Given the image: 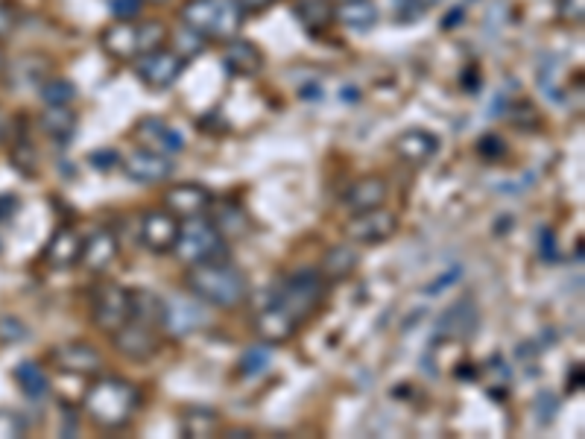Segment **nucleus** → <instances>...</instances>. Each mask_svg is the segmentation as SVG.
I'll return each mask as SVG.
<instances>
[{
  "label": "nucleus",
  "mask_w": 585,
  "mask_h": 439,
  "mask_svg": "<svg viewBox=\"0 0 585 439\" xmlns=\"http://www.w3.org/2000/svg\"><path fill=\"white\" fill-rule=\"evenodd\" d=\"M112 346L120 358L126 360H150L158 355L161 349V337H158L156 325H147V322L129 320L120 331L112 334Z\"/></svg>",
  "instance_id": "obj_12"
},
{
  "label": "nucleus",
  "mask_w": 585,
  "mask_h": 439,
  "mask_svg": "<svg viewBox=\"0 0 585 439\" xmlns=\"http://www.w3.org/2000/svg\"><path fill=\"white\" fill-rule=\"evenodd\" d=\"M223 68L240 77V80H255L258 74H264L267 68V56L264 50L252 39L234 36V39L223 41Z\"/></svg>",
  "instance_id": "obj_14"
},
{
  "label": "nucleus",
  "mask_w": 585,
  "mask_h": 439,
  "mask_svg": "<svg viewBox=\"0 0 585 439\" xmlns=\"http://www.w3.org/2000/svg\"><path fill=\"white\" fill-rule=\"evenodd\" d=\"M167 41H170V30L164 21L153 18V21L138 24V50L141 53H153L158 47H167Z\"/></svg>",
  "instance_id": "obj_32"
},
{
  "label": "nucleus",
  "mask_w": 585,
  "mask_h": 439,
  "mask_svg": "<svg viewBox=\"0 0 585 439\" xmlns=\"http://www.w3.org/2000/svg\"><path fill=\"white\" fill-rule=\"evenodd\" d=\"M15 214H18V197H12V194H3V197H0V223L12 220Z\"/></svg>",
  "instance_id": "obj_42"
},
{
  "label": "nucleus",
  "mask_w": 585,
  "mask_h": 439,
  "mask_svg": "<svg viewBox=\"0 0 585 439\" xmlns=\"http://www.w3.org/2000/svg\"><path fill=\"white\" fill-rule=\"evenodd\" d=\"M252 328H255V334L261 337V343H267V346H281V343H287V340L296 337L299 322L293 320L278 302H270L267 308H261V311L255 314Z\"/></svg>",
  "instance_id": "obj_19"
},
{
  "label": "nucleus",
  "mask_w": 585,
  "mask_h": 439,
  "mask_svg": "<svg viewBox=\"0 0 585 439\" xmlns=\"http://www.w3.org/2000/svg\"><path fill=\"white\" fill-rule=\"evenodd\" d=\"M39 85L41 100H44L47 106H71V103L77 100L74 82L65 80V77H47V80H41Z\"/></svg>",
  "instance_id": "obj_31"
},
{
  "label": "nucleus",
  "mask_w": 585,
  "mask_h": 439,
  "mask_svg": "<svg viewBox=\"0 0 585 439\" xmlns=\"http://www.w3.org/2000/svg\"><path fill=\"white\" fill-rule=\"evenodd\" d=\"M223 431V422L208 407H191L182 413V434L185 437H217Z\"/></svg>",
  "instance_id": "obj_29"
},
{
  "label": "nucleus",
  "mask_w": 585,
  "mask_h": 439,
  "mask_svg": "<svg viewBox=\"0 0 585 439\" xmlns=\"http://www.w3.org/2000/svg\"><path fill=\"white\" fill-rule=\"evenodd\" d=\"M477 328H480V308L471 296H463L439 314L436 337L448 343H468L477 334Z\"/></svg>",
  "instance_id": "obj_11"
},
{
  "label": "nucleus",
  "mask_w": 585,
  "mask_h": 439,
  "mask_svg": "<svg viewBox=\"0 0 585 439\" xmlns=\"http://www.w3.org/2000/svg\"><path fill=\"white\" fill-rule=\"evenodd\" d=\"M293 15H296V21L302 24L305 33L319 36L334 24V3L331 0H299Z\"/></svg>",
  "instance_id": "obj_26"
},
{
  "label": "nucleus",
  "mask_w": 585,
  "mask_h": 439,
  "mask_svg": "<svg viewBox=\"0 0 585 439\" xmlns=\"http://www.w3.org/2000/svg\"><path fill=\"white\" fill-rule=\"evenodd\" d=\"M325 290H328L325 276L316 267H305V270L290 273L278 284L273 302H278L293 320L302 325L305 320H311L319 311V305L325 302Z\"/></svg>",
  "instance_id": "obj_5"
},
{
  "label": "nucleus",
  "mask_w": 585,
  "mask_h": 439,
  "mask_svg": "<svg viewBox=\"0 0 585 439\" xmlns=\"http://www.w3.org/2000/svg\"><path fill=\"white\" fill-rule=\"evenodd\" d=\"M120 255V243H117L112 229H94L91 235L82 238V252H79V264L85 273L103 276L106 270H112V264Z\"/></svg>",
  "instance_id": "obj_17"
},
{
  "label": "nucleus",
  "mask_w": 585,
  "mask_h": 439,
  "mask_svg": "<svg viewBox=\"0 0 585 439\" xmlns=\"http://www.w3.org/2000/svg\"><path fill=\"white\" fill-rule=\"evenodd\" d=\"M135 77L144 82L150 91H167L170 85H176V80L185 74L188 68V59L179 56L173 47H158L153 53H141L135 62Z\"/></svg>",
  "instance_id": "obj_8"
},
{
  "label": "nucleus",
  "mask_w": 585,
  "mask_h": 439,
  "mask_svg": "<svg viewBox=\"0 0 585 439\" xmlns=\"http://www.w3.org/2000/svg\"><path fill=\"white\" fill-rule=\"evenodd\" d=\"M226 243L229 240L223 238V232L208 217H191L179 223V235L170 252L185 267H194L208 261H226Z\"/></svg>",
  "instance_id": "obj_4"
},
{
  "label": "nucleus",
  "mask_w": 585,
  "mask_h": 439,
  "mask_svg": "<svg viewBox=\"0 0 585 439\" xmlns=\"http://www.w3.org/2000/svg\"><path fill=\"white\" fill-rule=\"evenodd\" d=\"M132 320L161 328V320H164V299L158 293H153V290H132Z\"/></svg>",
  "instance_id": "obj_30"
},
{
  "label": "nucleus",
  "mask_w": 585,
  "mask_h": 439,
  "mask_svg": "<svg viewBox=\"0 0 585 439\" xmlns=\"http://www.w3.org/2000/svg\"><path fill=\"white\" fill-rule=\"evenodd\" d=\"M188 293L217 311H234L249 299V281L229 261H208L188 267Z\"/></svg>",
  "instance_id": "obj_2"
},
{
  "label": "nucleus",
  "mask_w": 585,
  "mask_h": 439,
  "mask_svg": "<svg viewBox=\"0 0 585 439\" xmlns=\"http://www.w3.org/2000/svg\"><path fill=\"white\" fill-rule=\"evenodd\" d=\"M179 217H173L164 205L161 208H150L141 214V243L147 252L153 255H167L176 243L179 235Z\"/></svg>",
  "instance_id": "obj_16"
},
{
  "label": "nucleus",
  "mask_w": 585,
  "mask_h": 439,
  "mask_svg": "<svg viewBox=\"0 0 585 439\" xmlns=\"http://www.w3.org/2000/svg\"><path fill=\"white\" fill-rule=\"evenodd\" d=\"M164 208L179 220L202 217L205 211L214 208V194H211V188H205L199 182H179V185H170L164 191Z\"/></svg>",
  "instance_id": "obj_15"
},
{
  "label": "nucleus",
  "mask_w": 585,
  "mask_h": 439,
  "mask_svg": "<svg viewBox=\"0 0 585 439\" xmlns=\"http://www.w3.org/2000/svg\"><path fill=\"white\" fill-rule=\"evenodd\" d=\"M395 15H398V21H401V24H407V21H419V18L425 15V6H419L416 0H395Z\"/></svg>",
  "instance_id": "obj_39"
},
{
  "label": "nucleus",
  "mask_w": 585,
  "mask_h": 439,
  "mask_svg": "<svg viewBox=\"0 0 585 439\" xmlns=\"http://www.w3.org/2000/svg\"><path fill=\"white\" fill-rule=\"evenodd\" d=\"M3 65H6V62H3V53H0V68H3Z\"/></svg>",
  "instance_id": "obj_47"
},
{
  "label": "nucleus",
  "mask_w": 585,
  "mask_h": 439,
  "mask_svg": "<svg viewBox=\"0 0 585 439\" xmlns=\"http://www.w3.org/2000/svg\"><path fill=\"white\" fill-rule=\"evenodd\" d=\"M583 390V366L577 363L568 375V393H580Z\"/></svg>",
  "instance_id": "obj_44"
},
{
  "label": "nucleus",
  "mask_w": 585,
  "mask_h": 439,
  "mask_svg": "<svg viewBox=\"0 0 585 439\" xmlns=\"http://www.w3.org/2000/svg\"><path fill=\"white\" fill-rule=\"evenodd\" d=\"M12 378L15 384L21 387V393L27 399H44L50 393V375L44 372V366L36 360H21L15 369H12Z\"/></svg>",
  "instance_id": "obj_27"
},
{
  "label": "nucleus",
  "mask_w": 585,
  "mask_h": 439,
  "mask_svg": "<svg viewBox=\"0 0 585 439\" xmlns=\"http://www.w3.org/2000/svg\"><path fill=\"white\" fill-rule=\"evenodd\" d=\"M170 41H173V50H176L179 56H185L188 62H191L194 56H199V53H205V47H208V41L202 39L199 33H194L191 27H185V24L170 36Z\"/></svg>",
  "instance_id": "obj_33"
},
{
  "label": "nucleus",
  "mask_w": 585,
  "mask_h": 439,
  "mask_svg": "<svg viewBox=\"0 0 585 439\" xmlns=\"http://www.w3.org/2000/svg\"><path fill=\"white\" fill-rule=\"evenodd\" d=\"M556 15L562 24L580 27L585 21V0H556Z\"/></svg>",
  "instance_id": "obj_36"
},
{
  "label": "nucleus",
  "mask_w": 585,
  "mask_h": 439,
  "mask_svg": "<svg viewBox=\"0 0 585 439\" xmlns=\"http://www.w3.org/2000/svg\"><path fill=\"white\" fill-rule=\"evenodd\" d=\"M100 47L115 62H135L141 56L138 50V24L135 21H112L106 30H100Z\"/></svg>",
  "instance_id": "obj_21"
},
{
  "label": "nucleus",
  "mask_w": 585,
  "mask_h": 439,
  "mask_svg": "<svg viewBox=\"0 0 585 439\" xmlns=\"http://www.w3.org/2000/svg\"><path fill=\"white\" fill-rule=\"evenodd\" d=\"M39 126L50 141H56V144L65 147V144H71L74 135H77L79 115L71 106H47L39 115Z\"/></svg>",
  "instance_id": "obj_24"
},
{
  "label": "nucleus",
  "mask_w": 585,
  "mask_h": 439,
  "mask_svg": "<svg viewBox=\"0 0 585 439\" xmlns=\"http://www.w3.org/2000/svg\"><path fill=\"white\" fill-rule=\"evenodd\" d=\"M387 197H390V185L381 176H360V179H354L349 188H346L343 205L354 214V211H366V208L384 205Z\"/></svg>",
  "instance_id": "obj_22"
},
{
  "label": "nucleus",
  "mask_w": 585,
  "mask_h": 439,
  "mask_svg": "<svg viewBox=\"0 0 585 439\" xmlns=\"http://www.w3.org/2000/svg\"><path fill=\"white\" fill-rule=\"evenodd\" d=\"M398 232V214L390 211L387 205L378 208H366V211H354L349 220L343 223V238L354 246H375V243H387Z\"/></svg>",
  "instance_id": "obj_7"
},
{
  "label": "nucleus",
  "mask_w": 585,
  "mask_h": 439,
  "mask_svg": "<svg viewBox=\"0 0 585 439\" xmlns=\"http://www.w3.org/2000/svg\"><path fill=\"white\" fill-rule=\"evenodd\" d=\"M237 3L243 6V12H246V15H258V12H267V9L278 6L281 0H237Z\"/></svg>",
  "instance_id": "obj_41"
},
{
  "label": "nucleus",
  "mask_w": 585,
  "mask_h": 439,
  "mask_svg": "<svg viewBox=\"0 0 585 439\" xmlns=\"http://www.w3.org/2000/svg\"><path fill=\"white\" fill-rule=\"evenodd\" d=\"M79 252H82V235L74 226H59L53 232L50 243H47V249H44V258H47L50 267L65 270V267L79 264Z\"/></svg>",
  "instance_id": "obj_23"
},
{
  "label": "nucleus",
  "mask_w": 585,
  "mask_h": 439,
  "mask_svg": "<svg viewBox=\"0 0 585 439\" xmlns=\"http://www.w3.org/2000/svg\"><path fill=\"white\" fill-rule=\"evenodd\" d=\"M47 360L56 372L62 375H71V378H97L103 372V355L91 346V343H82V340H74V343H62L56 349L47 352Z\"/></svg>",
  "instance_id": "obj_10"
},
{
  "label": "nucleus",
  "mask_w": 585,
  "mask_h": 439,
  "mask_svg": "<svg viewBox=\"0 0 585 439\" xmlns=\"http://www.w3.org/2000/svg\"><path fill=\"white\" fill-rule=\"evenodd\" d=\"M144 3H156V6H161V3H170V0H144Z\"/></svg>",
  "instance_id": "obj_46"
},
{
  "label": "nucleus",
  "mask_w": 585,
  "mask_h": 439,
  "mask_svg": "<svg viewBox=\"0 0 585 439\" xmlns=\"http://www.w3.org/2000/svg\"><path fill=\"white\" fill-rule=\"evenodd\" d=\"M419 6H425V9H433V6H439V3H445V0H416Z\"/></svg>",
  "instance_id": "obj_45"
},
{
  "label": "nucleus",
  "mask_w": 585,
  "mask_h": 439,
  "mask_svg": "<svg viewBox=\"0 0 585 439\" xmlns=\"http://www.w3.org/2000/svg\"><path fill=\"white\" fill-rule=\"evenodd\" d=\"M141 407V390L117 375H97L85 396H82V413L97 431H120L132 422V416Z\"/></svg>",
  "instance_id": "obj_1"
},
{
  "label": "nucleus",
  "mask_w": 585,
  "mask_h": 439,
  "mask_svg": "<svg viewBox=\"0 0 585 439\" xmlns=\"http://www.w3.org/2000/svg\"><path fill=\"white\" fill-rule=\"evenodd\" d=\"M27 434V422L15 410H0V439H21Z\"/></svg>",
  "instance_id": "obj_37"
},
{
  "label": "nucleus",
  "mask_w": 585,
  "mask_h": 439,
  "mask_svg": "<svg viewBox=\"0 0 585 439\" xmlns=\"http://www.w3.org/2000/svg\"><path fill=\"white\" fill-rule=\"evenodd\" d=\"M123 176L135 185H161L176 173V161L167 153H158L150 147H138L126 156H120Z\"/></svg>",
  "instance_id": "obj_9"
},
{
  "label": "nucleus",
  "mask_w": 585,
  "mask_h": 439,
  "mask_svg": "<svg viewBox=\"0 0 585 439\" xmlns=\"http://www.w3.org/2000/svg\"><path fill=\"white\" fill-rule=\"evenodd\" d=\"M135 141L141 147H150V150H158V153H167V156H176L185 150V138L179 129H173L167 120L161 118H141L132 129Z\"/></svg>",
  "instance_id": "obj_18"
},
{
  "label": "nucleus",
  "mask_w": 585,
  "mask_h": 439,
  "mask_svg": "<svg viewBox=\"0 0 585 439\" xmlns=\"http://www.w3.org/2000/svg\"><path fill=\"white\" fill-rule=\"evenodd\" d=\"M179 21L191 27L202 39L208 41H229L240 36L246 12L237 0H185L179 9Z\"/></svg>",
  "instance_id": "obj_3"
},
{
  "label": "nucleus",
  "mask_w": 585,
  "mask_h": 439,
  "mask_svg": "<svg viewBox=\"0 0 585 439\" xmlns=\"http://www.w3.org/2000/svg\"><path fill=\"white\" fill-rule=\"evenodd\" d=\"M144 9V0H112V15L117 21H135Z\"/></svg>",
  "instance_id": "obj_38"
},
{
  "label": "nucleus",
  "mask_w": 585,
  "mask_h": 439,
  "mask_svg": "<svg viewBox=\"0 0 585 439\" xmlns=\"http://www.w3.org/2000/svg\"><path fill=\"white\" fill-rule=\"evenodd\" d=\"M477 156L483 161H501L507 156V141L498 132H486L477 144H474Z\"/></svg>",
  "instance_id": "obj_35"
},
{
  "label": "nucleus",
  "mask_w": 585,
  "mask_h": 439,
  "mask_svg": "<svg viewBox=\"0 0 585 439\" xmlns=\"http://www.w3.org/2000/svg\"><path fill=\"white\" fill-rule=\"evenodd\" d=\"M88 164L94 167V170H112L115 164H120V153L117 150H94V153H88Z\"/></svg>",
  "instance_id": "obj_40"
},
{
  "label": "nucleus",
  "mask_w": 585,
  "mask_h": 439,
  "mask_svg": "<svg viewBox=\"0 0 585 439\" xmlns=\"http://www.w3.org/2000/svg\"><path fill=\"white\" fill-rule=\"evenodd\" d=\"M357 261H360V255L351 246H331L325 252L322 264H319V273L325 276V281L349 279L351 273L357 270Z\"/></svg>",
  "instance_id": "obj_28"
},
{
  "label": "nucleus",
  "mask_w": 585,
  "mask_h": 439,
  "mask_svg": "<svg viewBox=\"0 0 585 439\" xmlns=\"http://www.w3.org/2000/svg\"><path fill=\"white\" fill-rule=\"evenodd\" d=\"M381 12L372 0H343V3H334V21L349 27V30H372L378 24Z\"/></svg>",
  "instance_id": "obj_25"
},
{
  "label": "nucleus",
  "mask_w": 585,
  "mask_h": 439,
  "mask_svg": "<svg viewBox=\"0 0 585 439\" xmlns=\"http://www.w3.org/2000/svg\"><path fill=\"white\" fill-rule=\"evenodd\" d=\"M132 320V290L117 284V281H106L97 287L94 293V305H91V322L100 334L112 337L120 331L126 322Z\"/></svg>",
  "instance_id": "obj_6"
},
{
  "label": "nucleus",
  "mask_w": 585,
  "mask_h": 439,
  "mask_svg": "<svg viewBox=\"0 0 585 439\" xmlns=\"http://www.w3.org/2000/svg\"><path fill=\"white\" fill-rule=\"evenodd\" d=\"M15 30V15L6 3H0V39H6Z\"/></svg>",
  "instance_id": "obj_43"
},
{
  "label": "nucleus",
  "mask_w": 585,
  "mask_h": 439,
  "mask_svg": "<svg viewBox=\"0 0 585 439\" xmlns=\"http://www.w3.org/2000/svg\"><path fill=\"white\" fill-rule=\"evenodd\" d=\"M331 3H343V0H331Z\"/></svg>",
  "instance_id": "obj_48"
},
{
  "label": "nucleus",
  "mask_w": 585,
  "mask_h": 439,
  "mask_svg": "<svg viewBox=\"0 0 585 439\" xmlns=\"http://www.w3.org/2000/svg\"><path fill=\"white\" fill-rule=\"evenodd\" d=\"M270 363H273V355H270V349H267V346H252V349H246V352H243V358H240V375L255 378V375L267 372V369H270Z\"/></svg>",
  "instance_id": "obj_34"
},
{
  "label": "nucleus",
  "mask_w": 585,
  "mask_h": 439,
  "mask_svg": "<svg viewBox=\"0 0 585 439\" xmlns=\"http://www.w3.org/2000/svg\"><path fill=\"white\" fill-rule=\"evenodd\" d=\"M439 147H442V141L433 132L419 129V126L398 132L390 144L392 156L404 161V164H410V167H428L430 161L439 156Z\"/></svg>",
  "instance_id": "obj_13"
},
{
  "label": "nucleus",
  "mask_w": 585,
  "mask_h": 439,
  "mask_svg": "<svg viewBox=\"0 0 585 439\" xmlns=\"http://www.w3.org/2000/svg\"><path fill=\"white\" fill-rule=\"evenodd\" d=\"M202 302L196 296H188V299H164V320H161V328L170 334V337H185L196 328L205 325V314L199 308Z\"/></svg>",
  "instance_id": "obj_20"
}]
</instances>
